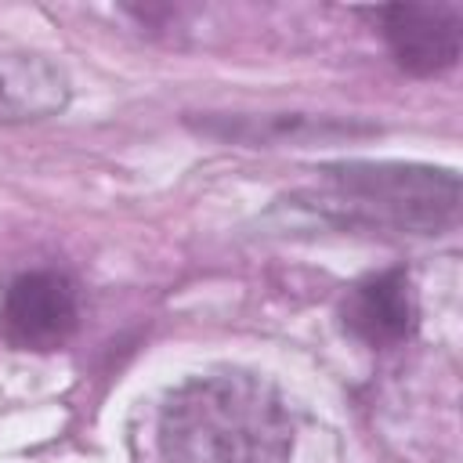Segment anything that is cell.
Segmentation results:
<instances>
[{"label":"cell","mask_w":463,"mask_h":463,"mask_svg":"<svg viewBox=\"0 0 463 463\" xmlns=\"http://www.w3.org/2000/svg\"><path fill=\"white\" fill-rule=\"evenodd\" d=\"M293 423L257 376L224 373L170 394L159 416L163 463H289Z\"/></svg>","instance_id":"1"},{"label":"cell","mask_w":463,"mask_h":463,"mask_svg":"<svg viewBox=\"0 0 463 463\" xmlns=\"http://www.w3.org/2000/svg\"><path fill=\"white\" fill-rule=\"evenodd\" d=\"M333 206L369 224L430 235L456 221L459 177L434 166L405 163H344L329 166Z\"/></svg>","instance_id":"2"},{"label":"cell","mask_w":463,"mask_h":463,"mask_svg":"<svg viewBox=\"0 0 463 463\" xmlns=\"http://www.w3.org/2000/svg\"><path fill=\"white\" fill-rule=\"evenodd\" d=\"M387 36L391 54L416 76H434L456 65L463 14L456 4H391L369 11Z\"/></svg>","instance_id":"3"},{"label":"cell","mask_w":463,"mask_h":463,"mask_svg":"<svg viewBox=\"0 0 463 463\" xmlns=\"http://www.w3.org/2000/svg\"><path fill=\"white\" fill-rule=\"evenodd\" d=\"M76 286L58 271H33L11 282L4 300L7 333L36 351L58 347L76 326Z\"/></svg>","instance_id":"4"},{"label":"cell","mask_w":463,"mask_h":463,"mask_svg":"<svg viewBox=\"0 0 463 463\" xmlns=\"http://www.w3.org/2000/svg\"><path fill=\"white\" fill-rule=\"evenodd\" d=\"M340 315H344V326L373 347L405 340L416 326V300L405 271H383V275L362 279L347 293Z\"/></svg>","instance_id":"5"},{"label":"cell","mask_w":463,"mask_h":463,"mask_svg":"<svg viewBox=\"0 0 463 463\" xmlns=\"http://www.w3.org/2000/svg\"><path fill=\"white\" fill-rule=\"evenodd\" d=\"M69 76L40 54H0V123H25L61 112Z\"/></svg>","instance_id":"6"}]
</instances>
